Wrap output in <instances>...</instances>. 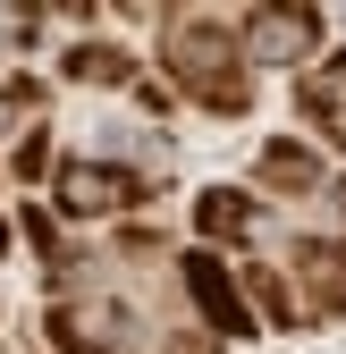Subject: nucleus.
Wrapping results in <instances>:
<instances>
[{
    "label": "nucleus",
    "mask_w": 346,
    "mask_h": 354,
    "mask_svg": "<svg viewBox=\"0 0 346 354\" xmlns=\"http://www.w3.org/2000/svg\"><path fill=\"white\" fill-rule=\"evenodd\" d=\"M161 68H169V84H178L186 102H203L211 118L253 110V76H245L253 59H245V42H237L228 17H203V9L169 17V26H161Z\"/></svg>",
    "instance_id": "f257e3e1"
},
{
    "label": "nucleus",
    "mask_w": 346,
    "mask_h": 354,
    "mask_svg": "<svg viewBox=\"0 0 346 354\" xmlns=\"http://www.w3.org/2000/svg\"><path fill=\"white\" fill-rule=\"evenodd\" d=\"M42 329H51L60 354H144V321L118 295H60Z\"/></svg>",
    "instance_id": "f03ea898"
},
{
    "label": "nucleus",
    "mask_w": 346,
    "mask_h": 354,
    "mask_svg": "<svg viewBox=\"0 0 346 354\" xmlns=\"http://www.w3.org/2000/svg\"><path fill=\"white\" fill-rule=\"evenodd\" d=\"M51 194H60V211H68V219H110V211H136V203L152 194V177L118 169V160H60Z\"/></svg>",
    "instance_id": "7ed1b4c3"
},
{
    "label": "nucleus",
    "mask_w": 346,
    "mask_h": 354,
    "mask_svg": "<svg viewBox=\"0 0 346 354\" xmlns=\"http://www.w3.org/2000/svg\"><path fill=\"white\" fill-rule=\"evenodd\" d=\"M237 42L253 68H304L321 51V9H253L237 26Z\"/></svg>",
    "instance_id": "20e7f679"
},
{
    "label": "nucleus",
    "mask_w": 346,
    "mask_h": 354,
    "mask_svg": "<svg viewBox=\"0 0 346 354\" xmlns=\"http://www.w3.org/2000/svg\"><path fill=\"white\" fill-rule=\"evenodd\" d=\"M287 287L304 304V321H338L346 313V245H321V236L287 245Z\"/></svg>",
    "instance_id": "39448f33"
},
{
    "label": "nucleus",
    "mask_w": 346,
    "mask_h": 354,
    "mask_svg": "<svg viewBox=\"0 0 346 354\" xmlns=\"http://www.w3.org/2000/svg\"><path fill=\"white\" fill-rule=\"evenodd\" d=\"M178 279H186V295H194V313L211 321V337H253V304H245L237 279L220 270V253H186Z\"/></svg>",
    "instance_id": "423d86ee"
},
{
    "label": "nucleus",
    "mask_w": 346,
    "mask_h": 354,
    "mask_svg": "<svg viewBox=\"0 0 346 354\" xmlns=\"http://www.w3.org/2000/svg\"><path fill=\"white\" fill-rule=\"evenodd\" d=\"M295 102H304V118L321 127V136H338V152H346V51H338V59H321V68H304Z\"/></svg>",
    "instance_id": "0eeeda50"
},
{
    "label": "nucleus",
    "mask_w": 346,
    "mask_h": 354,
    "mask_svg": "<svg viewBox=\"0 0 346 354\" xmlns=\"http://www.w3.org/2000/svg\"><path fill=\"white\" fill-rule=\"evenodd\" d=\"M253 177H262L271 194H321V152H304L295 136H271L262 160H253Z\"/></svg>",
    "instance_id": "6e6552de"
},
{
    "label": "nucleus",
    "mask_w": 346,
    "mask_h": 354,
    "mask_svg": "<svg viewBox=\"0 0 346 354\" xmlns=\"http://www.w3.org/2000/svg\"><path fill=\"white\" fill-rule=\"evenodd\" d=\"M194 228H203L211 245H245V236H253V194H237V186H203V194H194Z\"/></svg>",
    "instance_id": "1a4fd4ad"
},
{
    "label": "nucleus",
    "mask_w": 346,
    "mask_h": 354,
    "mask_svg": "<svg viewBox=\"0 0 346 354\" xmlns=\"http://www.w3.org/2000/svg\"><path fill=\"white\" fill-rule=\"evenodd\" d=\"M60 68H68V84H136V59L110 51V42H76Z\"/></svg>",
    "instance_id": "9d476101"
},
{
    "label": "nucleus",
    "mask_w": 346,
    "mask_h": 354,
    "mask_svg": "<svg viewBox=\"0 0 346 354\" xmlns=\"http://www.w3.org/2000/svg\"><path fill=\"white\" fill-rule=\"evenodd\" d=\"M9 169L26 177V186H34V177H60V169H51V136H42V127H34V136H26V144L9 152Z\"/></svg>",
    "instance_id": "9b49d317"
},
{
    "label": "nucleus",
    "mask_w": 346,
    "mask_h": 354,
    "mask_svg": "<svg viewBox=\"0 0 346 354\" xmlns=\"http://www.w3.org/2000/svg\"><path fill=\"white\" fill-rule=\"evenodd\" d=\"M161 354H220V337H211V329H178Z\"/></svg>",
    "instance_id": "f8f14e48"
},
{
    "label": "nucleus",
    "mask_w": 346,
    "mask_h": 354,
    "mask_svg": "<svg viewBox=\"0 0 346 354\" xmlns=\"http://www.w3.org/2000/svg\"><path fill=\"white\" fill-rule=\"evenodd\" d=\"M0 253H9V219H0Z\"/></svg>",
    "instance_id": "ddd939ff"
},
{
    "label": "nucleus",
    "mask_w": 346,
    "mask_h": 354,
    "mask_svg": "<svg viewBox=\"0 0 346 354\" xmlns=\"http://www.w3.org/2000/svg\"><path fill=\"white\" fill-rule=\"evenodd\" d=\"M338 203H346V194H338Z\"/></svg>",
    "instance_id": "4468645a"
}]
</instances>
